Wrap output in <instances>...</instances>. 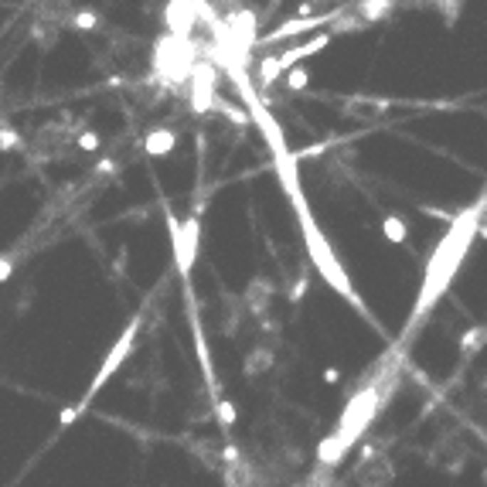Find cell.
Segmentation results:
<instances>
[{"instance_id":"8","label":"cell","mask_w":487,"mask_h":487,"mask_svg":"<svg viewBox=\"0 0 487 487\" xmlns=\"http://www.w3.org/2000/svg\"><path fill=\"white\" fill-rule=\"evenodd\" d=\"M72 28L75 31H95L99 28V17H95V11H72Z\"/></svg>"},{"instance_id":"5","label":"cell","mask_w":487,"mask_h":487,"mask_svg":"<svg viewBox=\"0 0 487 487\" xmlns=\"http://www.w3.org/2000/svg\"><path fill=\"white\" fill-rule=\"evenodd\" d=\"M330 38H334V31L324 28V31H317L314 38H307V41H300V45L286 48L283 55L263 58V62H259V85L266 89V85H273V82H280L283 75H290L300 62H307V58H314L317 51H324V48L330 45Z\"/></svg>"},{"instance_id":"13","label":"cell","mask_w":487,"mask_h":487,"mask_svg":"<svg viewBox=\"0 0 487 487\" xmlns=\"http://www.w3.org/2000/svg\"><path fill=\"white\" fill-rule=\"evenodd\" d=\"M303 85H307V72H303V68H293L290 79H286V89H290V93H300Z\"/></svg>"},{"instance_id":"4","label":"cell","mask_w":487,"mask_h":487,"mask_svg":"<svg viewBox=\"0 0 487 487\" xmlns=\"http://www.w3.org/2000/svg\"><path fill=\"white\" fill-rule=\"evenodd\" d=\"M137 334H140V317H133V320H130V328H126L123 334H120V341H116V345L110 347V355L103 358V365H99V372H95V378H93V385L85 389V395H82V399H79V402H75L72 409H65L62 416H58V426H62V429H68V426L75 423L82 412L93 406L95 395L103 392V385H106V382H110V378L116 375V372H120V365H123L126 358H130V351H133V345H137Z\"/></svg>"},{"instance_id":"3","label":"cell","mask_w":487,"mask_h":487,"mask_svg":"<svg viewBox=\"0 0 487 487\" xmlns=\"http://www.w3.org/2000/svg\"><path fill=\"white\" fill-rule=\"evenodd\" d=\"M382 402H385V392H382V385H378V382L365 385V389H358V395H351V399H347V406H345V412H341L337 426L330 429V433H334V440H337V446H341L345 454L365 436V429H368V426H372V419L378 416V406H382Z\"/></svg>"},{"instance_id":"12","label":"cell","mask_w":487,"mask_h":487,"mask_svg":"<svg viewBox=\"0 0 487 487\" xmlns=\"http://www.w3.org/2000/svg\"><path fill=\"white\" fill-rule=\"evenodd\" d=\"M79 147L85 150V154H95V150H99V133H95V130H82V133H79Z\"/></svg>"},{"instance_id":"2","label":"cell","mask_w":487,"mask_h":487,"mask_svg":"<svg viewBox=\"0 0 487 487\" xmlns=\"http://www.w3.org/2000/svg\"><path fill=\"white\" fill-rule=\"evenodd\" d=\"M484 219H487V188L481 191V198H477L471 208L456 211L454 219H450L446 236L440 239V246H436L433 256H429L426 273H423V283H419V293H416V303H412V314H409L406 328H402V337H399V345H395L399 351H406L409 337L423 328L426 317L433 314V307H436V303L446 297V290L454 286L456 273H460V263L467 259L471 246L477 242V232H481Z\"/></svg>"},{"instance_id":"14","label":"cell","mask_w":487,"mask_h":487,"mask_svg":"<svg viewBox=\"0 0 487 487\" xmlns=\"http://www.w3.org/2000/svg\"><path fill=\"white\" fill-rule=\"evenodd\" d=\"M14 276V259H0V283H7Z\"/></svg>"},{"instance_id":"1","label":"cell","mask_w":487,"mask_h":487,"mask_svg":"<svg viewBox=\"0 0 487 487\" xmlns=\"http://www.w3.org/2000/svg\"><path fill=\"white\" fill-rule=\"evenodd\" d=\"M232 72H236L239 85H242V93H246V99H249V110L256 112V123H259V130H263V137L269 140V147H273V157H276V171H280V177H283V188L286 194L293 198V208H297V219L300 225H303V239H307V252H310V263H314L317 269H320V276L328 280L341 297L351 303V307H358V310H365L362 297L355 293V286H351V276L345 273V266H341V259L334 256V249H330V242L324 239V232L317 229L314 215H310V204H307V198L300 194L297 188V157L286 150V140L283 133H280V126L273 123V116H269L263 106H259V99H252V85L246 89V82H242V65H232ZM368 314V310H365Z\"/></svg>"},{"instance_id":"9","label":"cell","mask_w":487,"mask_h":487,"mask_svg":"<svg viewBox=\"0 0 487 487\" xmlns=\"http://www.w3.org/2000/svg\"><path fill=\"white\" fill-rule=\"evenodd\" d=\"M484 337H487V324H481V328L467 330V334L460 337V347H464V351H477V347L484 345Z\"/></svg>"},{"instance_id":"15","label":"cell","mask_w":487,"mask_h":487,"mask_svg":"<svg viewBox=\"0 0 487 487\" xmlns=\"http://www.w3.org/2000/svg\"><path fill=\"white\" fill-rule=\"evenodd\" d=\"M324 382H328V385H337V382H341V372H337V368H324Z\"/></svg>"},{"instance_id":"16","label":"cell","mask_w":487,"mask_h":487,"mask_svg":"<svg viewBox=\"0 0 487 487\" xmlns=\"http://www.w3.org/2000/svg\"><path fill=\"white\" fill-rule=\"evenodd\" d=\"M221 456H225V464H239V450L232 446V443H229V446L221 450Z\"/></svg>"},{"instance_id":"7","label":"cell","mask_w":487,"mask_h":487,"mask_svg":"<svg viewBox=\"0 0 487 487\" xmlns=\"http://www.w3.org/2000/svg\"><path fill=\"white\" fill-rule=\"evenodd\" d=\"M382 236L389 239L392 246H402V242L409 239L406 219H402V215H385V219H382Z\"/></svg>"},{"instance_id":"6","label":"cell","mask_w":487,"mask_h":487,"mask_svg":"<svg viewBox=\"0 0 487 487\" xmlns=\"http://www.w3.org/2000/svg\"><path fill=\"white\" fill-rule=\"evenodd\" d=\"M174 143H177V133H174L171 126H154V130H147L140 147L147 157H167L174 150Z\"/></svg>"},{"instance_id":"10","label":"cell","mask_w":487,"mask_h":487,"mask_svg":"<svg viewBox=\"0 0 487 487\" xmlns=\"http://www.w3.org/2000/svg\"><path fill=\"white\" fill-rule=\"evenodd\" d=\"M215 412H219V419L225 429H232L236 426V406L229 402V399H215Z\"/></svg>"},{"instance_id":"11","label":"cell","mask_w":487,"mask_h":487,"mask_svg":"<svg viewBox=\"0 0 487 487\" xmlns=\"http://www.w3.org/2000/svg\"><path fill=\"white\" fill-rule=\"evenodd\" d=\"M17 147H21V133L11 130V126H4L0 130V150H17Z\"/></svg>"}]
</instances>
